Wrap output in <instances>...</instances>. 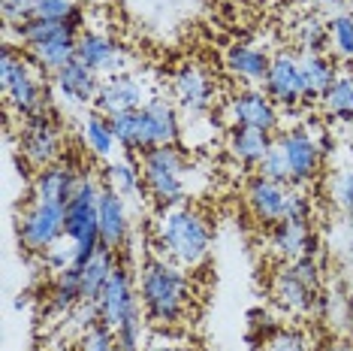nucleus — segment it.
Masks as SVG:
<instances>
[{
	"instance_id": "nucleus-1",
	"label": "nucleus",
	"mask_w": 353,
	"mask_h": 351,
	"mask_svg": "<svg viewBox=\"0 0 353 351\" xmlns=\"http://www.w3.org/2000/svg\"><path fill=\"white\" fill-rule=\"evenodd\" d=\"M142 312L154 327H175L188 315L190 306V278L184 267L160 258H145L136 278Z\"/></svg>"
},
{
	"instance_id": "nucleus-2",
	"label": "nucleus",
	"mask_w": 353,
	"mask_h": 351,
	"mask_svg": "<svg viewBox=\"0 0 353 351\" xmlns=\"http://www.w3.org/2000/svg\"><path fill=\"white\" fill-rule=\"evenodd\" d=\"M154 245L166 260L184 269H196L208 260L212 252V225L196 206H172L160 209L154 221Z\"/></svg>"
},
{
	"instance_id": "nucleus-3",
	"label": "nucleus",
	"mask_w": 353,
	"mask_h": 351,
	"mask_svg": "<svg viewBox=\"0 0 353 351\" xmlns=\"http://www.w3.org/2000/svg\"><path fill=\"white\" fill-rule=\"evenodd\" d=\"M46 73L28 58L19 46L3 43L0 55V88H3L10 115L28 118L43 109H52V85H46Z\"/></svg>"
},
{
	"instance_id": "nucleus-4",
	"label": "nucleus",
	"mask_w": 353,
	"mask_h": 351,
	"mask_svg": "<svg viewBox=\"0 0 353 351\" xmlns=\"http://www.w3.org/2000/svg\"><path fill=\"white\" fill-rule=\"evenodd\" d=\"M142 179H145V194L157 203V209H172V206L188 203L190 197V170L194 164L179 146H160L139 155Z\"/></svg>"
},
{
	"instance_id": "nucleus-5",
	"label": "nucleus",
	"mask_w": 353,
	"mask_h": 351,
	"mask_svg": "<svg viewBox=\"0 0 353 351\" xmlns=\"http://www.w3.org/2000/svg\"><path fill=\"white\" fill-rule=\"evenodd\" d=\"M100 194L103 185H97L94 176H85L79 182L76 194L67 200V239L76 249V263L91 260L103 249L100 243Z\"/></svg>"
},
{
	"instance_id": "nucleus-6",
	"label": "nucleus",
	"mask_w": 353,
	"mask_h": 351,
	"mask_svg": "<svg viewBox=\"0 0 353 351\" xmlns=\"http://www.w3.org/2000/svg\"><path fill=\"white\" fill-rule=\"evenodd\" d=\"M15 234H19L21 249L43 258L46 252H52L54 245L67 239V203L30 197L25 212L19 215Z\"/></svg>"
},
{
	"instance_id": "nucleus-7",
	"label": "nucleus",
	"mask_w": 353,
	"mask_h": 351,
	"mask_svg": "<svg viewBox=\"0 0 353 351\" xmlns=\"http://www.w3.org/2000/svg\"><path fill=\"white\" fill-rule=\"evenodd\" d=\"M19 151L34 170H43L63 158V133L52 109L19 122Z\"/></svg>"
},
{
	"instance_id": "nucleus-8",
	"label": "nucleus",
	"mask_w": 353,
	"mask_h": 351,
	"mask_svg": "<svg viewBox=\"0 0 353 351\" xmlns=\"http://www.w3.org/2000/svg\"><path fill=\"white\" fill-rule=\"evenodd\" d=\"M278 146L284 151L287 173H290L293 188H308L323 170V149L317 142V133L311 127H290L278 133Z\"/></svg>"
},
{
	"instance_id": "nucleus-9",
	"label": "nucleus",
	"mask_w": 353,
	"mask_h": 351,
	"mask_svg": "<svg viewBox=\"0 0 353 351\" xmlns=\"http://www.w3.org/2000/svg\"><path fill=\"white\" fill-rule=\"evenodd\" d=\"M76 61H82L88 70H94L103 79L133 70V55L112 34L97 28H85L76 37Z\"/></svg>"
},
{
	"instance_id": "nucleus-10",
	"label": "nucleus",
	"mask_w": 353,
	"mask_h": 351,
	"mask_svg": "<svg viewBox=\"0 0 353 351\" xmlns=\"http://www.w3.org/2000/svg\"><path fill=\"white\" fill-rule=\"evenodd\" d=\"M181 140V109L172 97L154 94L139 109V155L160 146H179Z\"/></svg>"
},
{
	"instance_id": "nucleus-11",
	"label": "nucleus",
	"mask_w": 353,
	"mask_h": 351,
	"mask_svg": "<svg viewBox=\"0 0 353 351\" xmlns=\"http://www.w3.org/2000/svg\"><path fill=\"white\" fill-rule=\"evenodd\" d=\"M170 91H172L175 106L188 118L212 115L218 88H214V79L208 76L205 67H199V64H181V67H175L170 79Z\"/></svg>"
},
{
	"instance_id": "nucleus-12",
	"label": "nucleus",
	"mask_w": 353,
	"mask_h": 351,
	"mask_svg": "<svg viewBox=\"0 0 353 351\" xmlns=\"http://www.w3.org/2000/svg\"><path fill=\"white\" fill-rule=\"evenodd\" d=\"M100 85H103V76L88 70L82 61H73L52 76V97L67 113H88L97 103Z\"/></svg>"
},
{
	"instance_id": "nucleus-13",
	"label": "nucleus",
	"mask_w": 353,
	"mask_h": 351,
	"mask_svg": "<svg viewBox=\"0 0 353 351\" xmlns=\"http://www.w3.org/2000/svg\"><path fill=\"white\" fill-rule=\"evenodd\" d=\"M227 122L236 127H251V131L275 133L281 127V109L263 88L245 85L227 100Z\"/></svg>"
},
{
	"instance_id": "nucleus-14",
	"label": "nucleus",
	"mask_w": 353,
	"mask_h": 351,
	"mask_svg": "<svg viewBox=\"0 0 353 351\" xmlns=\"http://www.w3.org/2000/svg\"><path fill=\"white\" fill-rule=\"evenodd\" d=\"M263 91L275 100V106L281 109V113H293V109L305 106L299 55H293L287 49L272 55L269 73H266V79H263Z\"/></svg>"
},
{
	"instance_id": "nucleus-15",
	"label": "nucleus",
	"mask_w": 353,
	"mask_h": 351,
	"mask_svg": "<svg viewBox=\"0 0 353 351\" xmlns=\"http://www.w3.org/2000/svg\"><path fill=\"white\" fill-rule=\"evenodd\" d=\"M97 309H100V321L109 324L112 330H118L127 318L136 315L142 309L139 303V291L133 285V273L127 263H115L112 269L106 288H103L100 300H97Z\"/></svg>"
},
{
	"instance_id": "nucleus-16",
	"label": "nucleus",
	"mask_w": 353,
	"mask_h": 351,
	"mask_svg": "<svg viewBox=\"0 0 353 351\" xmlns=\"http://www.w3.org/2000/svg\"><path fill=\"white\" fill-rule=\"evenodd\" d=\"M151 97H154L151 85L136 73V70H127V73H115V76L103 79L94 109H100V113H106V115L133 113V109L145 106Z\"/></svg>"
},
{
	"instance_id": "nucleus-17",
	"label": "nucleus",
	"mask_w": 353,
	"mask_h": 351,
	"mask_svg": "<svg viewBox=\"0 0 353 351\" xmlns=\"http://www.w3.org/2000/svg\"><path fill=\"white\" fill-rule=\"evenodd\" d=\"M287 197H290V185L266 179V176H256V173L245 185V206H248V212L254 215L256 225H263V227H272V225H278V221H284Z\"/></svg>"
},
{
	"instance_id": "nucleus-18",
	"label": "nucleus",
	"mask_w": 353,
	"mask_h": 351,
	"mask_svg": "<svg viewBox=\"0 0 353 351\" xmlns=\"http://www.w3.org/2000/svg\"><path fill=\"white\" fill-rule=\"evenodd\" d=\"M272 300H275L287 315L305 318V315L317 312L320 291L311 288L305 278H299V273H296L290 263H284V267L272 276Z\"/></svg>"
},
{
	"instance_id": "nucleus-19",
	"label": "nucleus",
	"mask_w": 353,
	"mask_h": 351,
	"mask_svg": "<svg viewBox=\"0 0 353 351\" xmlns=\"http://www.w3.org/2000/svg\"><path fill=\"white\" fill-rule=\"evenodd\" d=\"M130 230H133V221H130V209H127V197L103 185V194H100V243H103V249H109L115 254L127 249Z\"/></svg>"
},
{
	"instance_id": "nucleus-20",
	"label": "nucleus",
	"mask_w": 353,
	"mask_h": 351,
	"mask_svg": "<svg viewBox=\"0 0 353 351\" xmlns=\"http://www.w3.org/2000/svg\"><path fill=\"white\" fill-rule=\"evenodd\" d=\"M85 179V173L79 170V164L73 158H61L49 167L34 173V182H30V197H39V200H63L76 194L79 182Z\"/></svg>"
},
{
	"instance_id": "nucleus-21",
	"label": "nucleus",
	"mask_w": 353,
	"mask_h": 351,
	"mask_svg": "<svg viewBox=\"0 0 353 351\" xmlns=\"http://www.w3.org/2000/svg\"><path fill=\"white\" fill-rule=\"evenodd\" d=\"M269 252L284 263L302 258V254H317V236L311 234V221H278V225H272Z\"/></svg>"
},
{
	"instance_id": "nucleus-22",
	"label": "nucleus",
	"mask_w": 353,
	"mask_h": 351,
	"mask_svg": "<svg viewBox=\"0 0 353 351\" xmlns=\"http://www.w3.org/2000/svg\"><path fill=\"white\" fill-rule=\"evenodd\" d=\"M272 55L266 46L256 43H232L223 52V67L232 79H239L242 85H263V79L269 73Z\"/></svg>"
},
{
	"instance_id": "nucleus-23",
	"label": "nucleus",
	"mask_w": 353,
	"mask_h": 351,
	"mask_svg": "<svg viewBox=\"0 0 353 351\" xmlns=\"http://www.w3.org/2000/svg\"><path fill=\"white\" fill-rule=\"evenodd\" d=\"M79 137H82V146L91 158H100V161H112L118 158L115 151L121 149L115 140V131H112V118L100 109H88L79 118Z\"/></svg>"
},
{
	"instance_id": "nucleus-24",
	"label": "nucleus",
	"mask_w": 353,
	"mask_h": 351,
	"mask_svg": "<svg viewBox=\"0 0 353 351\" xmlns=\"http://www.w3.org/2000/svg\"><path fill=\"white\" fill-rule=\"evenodd\" d=\"M275 137L272 133H263V131H251V127H236L230 124V133H227V151L236 164L248 167V170H256L260 161L266 158V151L272 149Z\"/></svg>"
},
{
	"instance_id": "nucleus-25",
	"label": "nucleus",
	"mask_w": 353,
	"mask_h": 351,
	"mask_svg": "<svg viewBox=\"0 0 353 351\" xmlns=\"http://www.w3.org/2000/svg\"><path fill=\"white\" fill-rule=\"evenodd\" d=\"M299 67H302L305 106H314V103L323 100L329 85H332L335 76H339L335 58H329V55H299Z\"/></svg>"
},
{
	"instance_id": "nucleus-26",
	"label": "nucleus",
	"mask_w": 353,
	"mask_h": 351,
	"mask_svg": "<svg viewBox=\"0 0 353 351\" xmlns=\"http://www.w3.org/2000/svg\"><path fill=\"white\" fill-rule=\"evenodd\" d=\"M103 182L106 188L118 191L127 200H136V197L145 191V179H142V161L136 155H118L106 161V170H103Z\"/></svg>"
},
{
	"instance_id": "nucleus-27",
	"label": "nucleus",
	"mask_w": 353,
	"mask_h": 351,
	"mask_svg": "<svg viewBox=\"0 0 353 351\" xmlns=\"http://www.w3.org/2000/svg\"><path fill=\"white\" fill-rule=\"evenodd\" d=\"M76 37L79 34H63V37L46 39V43L34 46V49H21V52H25L46 76H54L58 70H63L67 64L76 61Z\"/></svg>"
},
{
	"instance_id": "nucleus-28",
	"label": "nucleus",
	"mask_w": 353,
	"mask_h": 351,
	"mask_svg": "<svg viewBox=\"0 0 353 351\" xmlns=\"http://www.w3.org/2000/svg\"><path fill=\"white\" fill-rule=\"evenodd\" d=\"M79 303H82V267L73 263V267L54 273L49 291V309L54 315H70Z\"/></svg>"
},
{
	"instance_id": "nucleus-29",
	"label": "nucleus",
	"mask_w": 353,
	"mask_h": 351,
	"mask_svg": "<svg viewBox=\"0 0 353 351\" xmlns=\"http://www.w3.org/2000/svg\"><path fill=\"white\" fill-rule=\"evenodd\" d=\"M115 263H118V254L109 252V249H100L91 260L79 263V267H82V303H97L100 300V294H103V288H106Z\"/></svg>"
},
{
	"instance_id": "nucleus-30",
	"label": "nucleus",
	"mask_w": 353,
	"mask_h": 351,
	"mask_svg": "<svg viewBox=\"0 0 353 351\" xmlns=\"http://www.w3.org/2000/svg\"><path fill=\"white\" fill-rule=\"evenodd\" d=\"M323 113L332 122H353V73H339L323 94Z\"/></svg>"
},
{
	"instance_id": "nucleus-31",
	"label": "nucleus",
	"mask_w": 353,
	"mask_h": 351,
	"mask_svg": "<svg viewBox=\"0 0 353 351\" xmlns=\"http://www.w3.org/2000/svg\"><path fill=\"white\" fill-rule=\"evenodd\" d=\"M293 39H296V46H299L302 55H326V49H329V25L320 19L317 12H311V15H305V19L296 21Z\"/></svg>"
},
{
	"instance_id": "nucleus-32",
	"label": "nucleus",
	"mask_w": 353,
	"mask_h": 351,
	"mask_svg": "<svg viewBox=\"0 0 353 351\" xmlns=\"http://www.w3.org/2000/svg\"><path fill=\"white\" fill-rule=\"evenodd\" d=\"M329 25V49L335 52V58L353 64V12L339 10L326 19Z\"/></svg>"
},
{
	"instance_id": "nucleus-33",
	"label": "nucleus",
	"mask_w": 353,
	"mask_h": 351,
	"mask_svg": "<svg viewBox=\"0 0 353 351\" xmlns=\"http://www.w3.org/2000/svg\"><path fill=\"white\" fill-rule=\"evenodd\" d=\"M118 348V333L109 324H91L79 339V351H115Z\"/></svg>"
},
{
	"instance_id": "nucleus-34",
	"label": "nucleus",
	"mask_w": 353,
	"mask_h": 351,
	"mask_svg": "<svg viewBox=\"0 0 353 351\" xmlns=\"http://www.w3.org/2000/svg\"><path fill=\"white\" fill-rule=\"evenodd\" d=\"M82 10V0H34V19L70 21Z\"/></svg>"
},
{
	"instance_id": "nucleus-35",
	"label": "nucleus",
	"mask_w": 353,
	"mask_h": 351,
	"mask_svg": "<svg viewBox=\"0 0 353 351\" xmlns=\"http://www.w3.org/2000/svg\"><path fill=\"white\" fill-rule=\"evenodd\" d=\"M263 351H311V339L302 330L284 327V330H275L263 342Z\"/></svg>"
},
{
	"instance_id": "nucleus-36",
	"label": "nucleus",
	"mask_w": 353,
	"mask_h": 351,
	"mask_svg": "<svg viewBox=\"0 0 353 351\" xmlns=\"http://www.w3.org/2000/svg\"><path fill=\"white\" fill-rule=\"evenodd\" d=\"M256 176H266V179H275V182H284L290 185V173H287V161H284V151H281L278 140L272 142V149L266 151V158L256 167Z\"/></svg>"
},
{
	"instance_id": "nucleus-37",
	"label": "nucleus",
	"mask_w": 353,
	"mask_h": 351,
	"mask_svg": "<svg viewBox=\"0 0 353 351\" xmlns=\"http://www.w3.org/2000/svg\"><path fill=\"white\" fill-rule=\"evenodd\" d=\"M3 28H19L34 19V0H0Z\"/></svg>"
},
{
	"instance_id": "nucleus-38",
	"label": "nucleus",
	"mask_w": 353,
	"mask_h": 351,
	"mask_svg": "<svg viewBox=\"0 0 353 351\" xmlns=\"http://www.w3.org/2000/svg\"><path fill=\"white\" fill-rule=\"evenodd\" d=\"M332 200L347 218H353V170H344L332 179Z\"/></svg>"
},
{
	"instance_id": "nucleus-39",
	"label": "nucleus",
	"mask_w": 353,
	"mask_h": 351,
	"mask_svg": "<svg viewBox=\"0 0 353 351\" xmlns=\"http://www.w3.org/2000/svg\"><path fill=\"white\" fill-rule=\"evenodd\" d=\"M284 221H311V197L305 194V188H293L290 185Z\"/></svg>"
},
{
	"instance_id": "nucleus-40",
	"label": "nucleus",
	"mask_w": 353,
	"mask_h": 351,
	"mask_svg": "<svg viewBox=\"0 0 353 351\" xmlns=\"http://www.w3.org/2000/svg\"><path fill=\"white\" fill-rule=\"evenodd\" d=\"M290 267L299 273V278H305V282L311 285V288L320 291V282H323V273H320V260L317 254H302V258L290 260Z\"/></svg>"
},
{
	"instance_id": "nucleus-41",
	"label": "nucleus",
	"mask_w": 353,
	"mask_h": 351,
	"mask_svg": "<svg viewBox=\"0 0 353 351\" xmlns=\"http://www.w3.org/2000/svg\"><path fill=\"white\" fill-rule=\"evenodd\" d=\"M311 6H314V10H332V12H339V10H344V0H308Z\"/></svg>"
},
{
	"instance_id": "nucleus-42",
	"label": "nucleus",
	"mask_w": 353,
	"mask_h": 351,
	"mask_svg": "<svg viewBox=\"0 0 353 351\" xmlns=\"http://www.w3.org/2000/svg\"><path fill=\"white\" fill-rule=\"evenodd\" d=\"M326 351H353V345H347V342H332V345H326Z\"/></svg>"
},
{
	"instance_id": "nucleus-43",
	"label": "nucleus",
	"mask_w": 353,
	"mask_h": 351,
	"mask_svg": "<svg viewBox=\"0 0 353 351\" xmlns=\"http://www.w3.org/2000/svg\"><path fill=\"white\" fill-rule=\"evenodd\" d=\"M344 3H347V6H353V0H344Z\"/></svg>"
},
{
	"instance_id": "nucleus-44",
	"label": "nucleus",
	"mask_w": 353,
	"mask_h": 351,
	"mask_svg": "<svg viewBox=\"0 0 353 351\" xmlns=\"http://www.w3.org/2000/svg\"><path fill=\"white\" fill-rule=\"evenodd\" d=\"M350 291H353V278H350Z\"/></svg>"
},
{
	"instance_id": "nucleus-45",
	"label": "nucleus",
	"mask_w": 353,
	"mask_h": 351,
	"mask_svg": "<svg viewBox=\"0 0 353 351\" xmlns=\"http://www.w3.org/2000/svg\"><path fill=\"white\" fill-rule=\"evenodd\" d=\"M350 133H353V122H350Z\"/></svg>"
},
{
	"instance_id": "nucleus-46",
	"label": "nucleus",
	"mask_w": 353,
	"mask_h": 351,
	"mask_svg": "<svg viewBox=\"0 0 353 351\" xmlns=\"http://www.w3.org/2000/svg\"><path fill=\"white\" fill-rule=\"evenodd\" d=\"M115 351H118V348H115Z\"/></svg>"
}]
</instances>
